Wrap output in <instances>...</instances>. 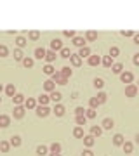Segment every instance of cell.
<instances>
[{
    "mask_svg": "<svg viewBox=\"0 0 139 156\" xmlns=\"http://www.w3.org/2000/svg\"><path fill=\"white\" fill-rule=\"evenodd\" d=\"M120 80H122V83L130 85L134 82V75L130 71H122V73H120Z\"/></svg>",
    "mask_w": 139,
    "mask_h": 156,
    "instance_id": "obj_1",
    "label": "cell"
},
{
    "mask_svg": "<svg viewBox=\"0 0 139 156\" xmlns=\"http://www.w3.org/2000/svg\"><path fill=\"white\" fill-rule=\"evenodd\" d=\"M50 80H52L54 83H59V85H66V83H68V80H66L64 76H63V75H61L59 71H56L54 75H52V78H50Z\"/></svg>",
    "mask_w": 139,
    "mask_h": 156,
    "instance_id": "obj_2",
    "label": "cell"
},
{
    "mask_svg": "<svg viewBox=\"0 0 139 156\" xmlns=\"http://www.w3.org/2000/svg\"><path fill=\"white\" fill-rule=\"evenodd\" d=\"M136 94H137V87H136L134 83H130V85L125 87V95H127V97H136Z\"/></svg>",
    "mask_w": 139,
    "mask_h": 156,
    "instance_id": "obj_3",
    "label": "cell"
},
{
    "mask_svg": "<svg viewBox=\"0 0 139 156\" xmlns=\"http://www.w3.org/2000/svg\"><path fill=\"white\" fill-rule=\"evenodd\" d=\"M87 62H89V66H97V64H101V56L90 54V56L87 57Z\"/></svg>",
    "mask_w": 139,
    "mask_h": 156,
    "instance_id": "obj_4",
    "label": "cell"
},
{
    "mask_svg": "<svg viewBox=\"0 0 139 156\" xmlns=\"http://www.w3.org/2000/svg\"><path fill=\"white\" fill-rule=\"evenodd\" d=\"M35 109H37V115H38V116H42V118L49 116V113H50V109L47 106H37Z\"/></svg>",
    "mask_w": 139,
    "mask_h": 156,
    "instance_id": "obj_5",
    "label": "cell"
},
{
    "mask_svg": "<svg viewBox=\"0 0 139 156\" xmlns=\"http://www.w3.org/2000/svg\"><path fill=\"white\" fill-rule=\"evenodd\" d=\"M24 113H26V109H24V106H16L14 108V118H17V120H21L23 116H24Z\"/></svg>",
    "mask_w": 139,
    "mask_h": 156,
    "instance_id": "obj_6",
    "label": "cell"
},
{
    "mask_svg": "<svg viewBox=\"0 0 139 156\" xmlns=\"http://www.w3.org/2000/svg\"><path fill=\"white\" fill-rule=\"evenodd\" d=\"M63 49V42L59 38H54L52 42H50V50L52 52H56V50H61Z\"/></svg>",
    "mask_w": 139,
    "mask_h": 156,
    "instance_id": "obj_7",
    "label": "cell"
},
{
    "mask_svg": "<svg viewBox=\"0 0 139 156\" xmlns=\"http://www.w3.org/2000/svg\"><path fill=\"white\" fill-rule=\"evenodd\" d=\"M115 127V122H113V120H111V118H104V120H103V130H111V128Z\"/></svg>",
    "mask_w": 139,
    "mask_h": 156,
    "instance_id": "obj_8",
    "label": "cell"
},
{
    "mask_svg": "<svg viewBox=\"0 0 139 156\" xmlns=\"http://www.w3.org/2000/svg\"><path fill=\"white\" fill-rule=\"evenodd\" d=\"M37 108V99L28 97V101H24V109H35Z\"/></svg>",
    "mask_w": 139,
    "mask_h": 156,
    "instance_id": "obj_9",
    "label": "cell"
},
{
    "mask_svg": "<svg viewBox=\"0 0 139 156\" xmlns=\"http://www.w3.org/2000/svg\"><path fill=\"white\" fill-rule=\"evenodd\" d=\"M70 61H71V64H73L75 68L82 66V57L78 56V54H71V57H70Z\"/></svg>",
    "mask_w": 139,
    "mask_h": 156,
    "instance_id": "obj_10",
    "label": "cell"
},
{
    "mask_svg": "<svg viewBox=\"0 0 139 156\" xmlns=\"http://www.w3.org/2000/svg\"><path fill=\"white\" fill-rule=\"evenodd\" d=\"M83 135H85L83 134V127H78L77 125V127L73 128V137L75 139H83Z\"/></svg>",
    "mask_w": 139,
    "mask_h": 156,
    "instance_id": "obj_11",
    "label": "cell"
},
{
    "mask_svg": "<svg viewBox=\"0 0 139 156\" xmlns=\"http://www.w3.org/2000/svg\"><path fill=\"white\" fill-rule=\"evenodd\" d=\"M71 42H73V45H77V47H85V38L83 37H73L71 38Z\"/></svg>",
    "mask_w": 139,
    "mask_h": 156,
    "instance_id": "obj_12",
    "label": "cell"
},
{
    "mask_svg": "<svg viewBox=\"0 0 139 156\" xmlns=\"http://www.w3.org/2000/svg\"><path fill=\"white\" fill-rule=\"evenodd\" d=\"M49 101H50L49 95H42V94H40L38 99H37V104H38V106H47V104H49Z\"/></svg>",
    "mask_w": 139,
    "mask_h": 156,
    "instance_id": "obj_13",
    "label": "cell"
},
{
    "mask_svg": "<svg viewBox=\"0 0 139 156\" xmlns=\"http://www.w3.org/2000/svg\"><path fill=\"white\" fill-rule=\"evenodd\" d=\"M9 123H11V118L7 115H0V128H7Z\"/></svg>",
    "mask_w": 139,
    "mask_h": 156,
    "instance_id": "obj_14",
    "label": "cell"
},
{
    "mask_svg": "<svg viewBox=\"0 0 139 156\" xmlns=\"http://www.w3.org/2000/svg\"><path fill=\"white\" fill-rule=\"evenodd\" d=\"M122 147H123V153H125V154H130V153L134 151V144H132V142H129V140L123 142Z\"/></svg>",
    "mask_w": 139,
    "mask_h": 156,
    "instance_id": "obj_15",
    "label": "cell"
},
{
    "mask_svg": "<svg viewBox=\"0 0 139 156\" xmlns=\"http://www.w3.org/2000/svg\"><path fill=\"white\" fill-rule=\"evenodd\" d=\"M78 56L82 57V59H83V57H89L90 56V47H89V45H85V47H82V49L78 50Z\"/></svg>",
    "mask_w": 139,
    "mask_h": 156,
    "instance_id": "obj_16",
    "label": "cell"
},
{
    "mask_svg": "<svg viewBox=\"0 0 139 156\" xmlns=\"http://www.w3.org/2000/svg\"><path fill=\"white\" fill-rule=\"evenodd\" d=\"M64 111H66V109H64V106H63V104H59V102L54 106V115H56V116H63V115H64Z\"/></svg>",
    "mask_w": 139,
    "mask_h": 156,
    "instance_id": "obj_17",
    "label": "cell"
},
{
    "mask_svg": "<svg viewBox=\"0 0 139 156\" xmlns=\"http://www.w3.org/2000/svg\"><path fill=\"white\" fill-rule=\"evenodd\" d=\"M94 139L96 137H92V135H83V144H85V147H92L94 146Z\"/></svg>",
    "mask_w": 139,
    "mask_h": 156,
    "instance_id": "obj_18",
    "label": "cell"
},
{
    "mask_svg": "<svg viewBox=\"0 0 139 156\" xmlns=\"http://www.w3.org/2000/svg\"><path fill=\"white\" fill-rule=\"evenodd\" d=\"M44 89L47 90V92H54V89H56V83L52 82V80H45V82H44Z\"/></svg>",
    "mask_w": 139,
    "mask_h": 156,
    "instance_id": "obj_19",
    "label": "cell"
},
{
    "mask_svg": "<svg viewBox=\"0 0 139 156\" xmlns=\"http://www.w3.org/2000/svg\"><path fill=\"white\" fill-rule=\"evenodd\" d=\"M5 94L9 95V97H14V95H16V87H14V83L5 85Z\"/></svg>",
    "mask_w": 139,
    "mask_h": 156,
    "instance_id": "obj_20",
    "label": "cell"
},
{
    "mask_svg": "<svg viewBox=\"0 0 139 156\" xmlns=\"http://www.w3.org/2000/svg\"><path fill=\"white\" fill-rule=\"evenodd\" d=\"M12 102H14L16 106H21L23 102H24V95H23V94H16L14 97H12Z\"/></svg>",
    "mask_w": 139,
    "mask_h": 156,
    "instance_id": "obj_21",
    "label": "cell"
},
{
    "mask_svg": "<svg viewBox=\"0 0 139 156\" xmlns=\"http://www.w3.org/2000/svg\"><path fill=\"white\" fill-rule=\"evenodd\" d=\"M45 54H47V50L38 47V49H35V57L37 59H45Z\"/></svg>",
    "mask_w": 139,
    "mask_h": 156,
    "instance_id": "obj_22",
    "label": "cell"
},
{
    "mask_svg": "<svg viewBox=\"0 0 139 156\" xmlns=\"http://www.w3.org/2000/svg\"><path fill=\"white\" fill-rule=\"evenodd\" d=\"M101 64L106 68H111L113 66V59H111L110 56H104V57H101Z\"/></svg>",
    "mask_w": 139,
    "mask_h": 156,
    "instance_id": "obj_23",
    "label": "cell"
},
{
    "mask_svg": "<svg viewBox=\"0 0 139 156\" xmlns=\"http://www.w3.org/2000/svg\"><path fill=\"white\" fill-rule=\"evenodd\" d=\"M42 71H44L45 75H47V76H52V75L56 73V69H54V66H52V64H45Z\"/></svg>",
    "mask_w": 139,
    "mask_h": 156,
    "instance_id": "obj_24",
    "label": "cell"
},
{
    "mask_svg": "<svg viewBox=\"0 0 139 156\" xmlns=\"http://www.w3.org/2000/svg\"><path fill=\"white\" fill-rule=\"evenodd\" d=\"M123 142H125V139H123V135H122V134L113 135V144H115V146H122Z\"/></svg>",
    "mask_w": 139,
    "mask_h": 156,
    "instance_id": "obj_25",
    "label": "cell"
},
{
    "mask_svg": "<svg viewBox=\"0 0 139 156\" xmlns=\"http://www.w3.org/2000/svg\"><path fill=\"white\" fill-rule=\"evenodd\" d=\"M101 134H103V128L97 127V125H94V127L90 128V135H92V137H99Z\"/></svg>",
    "mask_w": 139,
    "mask_h": 156,
    "instance_id": "obj_26",
    "label": "cell"
},
{
    "mask_svg": "<svg viewBox=\"0 0 139 156\" xmlns=\"http://www.w3.org/2000/svg\"><path fill=\"white\" fill-rule=\"evenodd\" d=\"M118 54H120V49H118V47H115V45H111V47H110V54H108V56H110L111 59H115Z\"/></svg>",
    "mask_w": 139,
    "mask_h": 156,
    "instance_id": "obj_27",
    "label": "cell"
},
{
    "mask_svg": "<svg viewBox=\"0 0 139 156\" xmlns=\"http://www.w3.org/2000/svg\"><path fill=\"white\" fill-rule=\"evenodd\" d=\"M75 122H77L78 127H83L87 123V118H85V115H80V116H75Z\"/></svg>",
    "mask_w": 139,
    "mask_h": 156,
    "instance_id": "obj_28",
    "label": "cell"
},
{
    "mask_svg": "<svg viewBox=\"0 0 139 156\" xmlns=\"http://www.w3.org/2000/svg\"><path fill=\"white\" fill-rule=\"evenodd\" d=\"M85 40H89V42L97 40V31H87V33H85Z\"/></svg>",
    "mask_w": 139,
    "mask_h": 156,
    "instance_id": "obj_29",
    "label": "cell"
},
{
    "mask_svg": "<svg viewBox=\"0 0 139 156\" xmlns=\"http://www.w3.org/2000/svg\"><path fill=\"white\" fill-rule=\"evenodd\" d=\"M111 71H113V73H118V75H120V73L123 71V66L120 64V62H113V66H111Z\"/></svg>",
    "mask_w": 139,
    "mask_h": 156,
    "instance_id": "obj_30",
    "label": "cell"
},
{
    "mask_svg": "<svg viewBox=\"0 0 139 156\" xmlns=\"http://www.w3.org/2000/svg\"><path fill=\"white\" fill-rule=\"evenodd\" d=\"M45 61H47V64H50L52 61H56V52H52V50H49V52L45 54Z\"/></svg>",
    "mask_w": 139,
    "mask_h": 156,
    "instance_id": "obj_31",
    "label": "cell"
},
{
    "mask_svg": "<svg viewBox=\"0 0 139 156\" xmlns=\"http://www.w3.org/2000/svg\"><path fill=\"white\" fill-rule=\"evenodd\" d=\"M9 142H11V146L17 147V146H21V137H19V135H12V139L9 140Z\"/></svg>",
    "mask_w": 139,
    "mask_h": 156,
    "instance_id": "obj_32",
    "label": "cell"
},
{
    "mask_svg": "<svg viewBox=\"0 0 139 156\" xmlns=\"http://www.w3.org/2000/svg\"><path fill=\"white\" fill-rule=\"evenodd\" d=\"M12 56H14V59H16V61H23V59H24L21 49H14V54H12Z\"/></svg>",
    "mask_w": 139,
    "mask_h": 156,
    "instance_id": "obj_33",
    "label": "cell"
},
{
    "mask_svg": "<svg viewBox=\"0 0 139 156\" xmlns=\"http://www.w3.org/2000/svg\"><path fill=\"white\" fill-rule=\"evenodd\" d=\"M59 73H61V75H63V76H64V78H66V80H68V78H70V76H71V68H68V66H64V68H63V69H61V71H59Z\"/></svg>",
    "mask_w": 139,
    "mask_h": 156,
    "instance_id": "obj_34",
    "label": "cell"
},
{
    "mask_svg": "<svg viewBox=\"0 0 139 156\" xmlns=\"http://www.w3.org/2000/svg\"><path fill=\"white\" fill-rule=\"evenodd\" d=\"M47 151H49V149H47V146L42 144V146L37 147V154H38V156H47Z\"/></svg>",
    "mask_w": 139,
    "mask_h": 156,
    "instance_id": "obj_35",
    "label": "cell"
},
{
    "mask_svg": "<svg viewBox=\"0 0 139 156\" xmlns=\"http://www.w3.org/2000/svg\"><path fill=\"white\" fill-rule=\"evenodd\" d=\"M16 45H17V49H23V47L26 45V38H24V37H17V38H16Z\"/></svg>",
    "mask_w": 139,
    "mask_h": 156,
    "instance_id": "obj_36",
    "label": "cell"
},
{
    "mask_svg": "<svg viewBox=\"0 0 139 156\" xmlns=\"http://www.w3.org/2000/svg\"><path fill=\"white\" fill-rule=\"evenodd\" d=\"M9 149H11V142H5V140H2V142H0V151H2V153H7Z\"/></svg>",
    "mask_w": 139,
    "mask_h": 156,
    "instance_id": "obj_37",
    "label": "cell"
},
{
    "mask_svg": "<svg viewBox=\"0 0 139 156\" xmlns=\"http://www.w3.org/2000/svg\"><path fill=\"white\" fill-rule=\"evenodd\" d=\"M94 87L97 90H101L103 87H104V80H103V78H96V80H94Z\"/></svg>",
    "mask_w": 139,
    "mask_h": 156,
    "instance_id": "obj_38",
    "label": "cell"
},
{
    "mask_svg": "<svg viewBox=\"0 0 139 156\" xmlns=\"http://www.w3.org/2000/svg\"><path fill=\"white\" fill-rule=\"evenodd\" d=\"M49 149H50V153H59V151H61V144H59V142H52Z\"/></svg>",
    "mask_w": 139,
    "mask_h": 156,
    "instance_id": "obj_39",
    "label": "cell"
},
{
    "mask_svg": "<svg viewBox=\"0 0 139 156\" xmlns=\"http://www.w3.org/2000/svg\"><path fill=\"white\" fill-rule=\"evenodd\" d=\"M33 64H35V61L30 59V57H24V59H23V66L24 68H33Z\"/></svg>",
    "mask_w": 139,
    "mask_h": 156,
    "instance_id": "obj_40",
    "label": "cell"
},
{
    "mask_svg": "<svg viewBox=\"0 0 139 156\" xmlns=\"http://www.w3.org/2000/svg\"><path fill=\"white\" fill-rule=\"evenodd\" d=\"M61 97H63L61 92H56V90L50 92V101H56V102H57V101H61Z\"/></svg>",
    "mask_w": 139,
    "mask_h": 156,
    "instance_id": "obj_41",
    "label": "cell"
},
{
    "mask_svg": "<svg viewBox=\"0 0 139 156\" xmlns=\"http://www.w3.org/2000/svg\"><path fill=\"white\" fill-rule=\"evenodd\" d=\"M59 52H61V57H64V59H66V57H71V52H70V49H68V47H63Z\"/></svg>",
    "mask_w": 139,
    "mask_h": 156,
    "instance_id": "obj_42",
    "label": "cell"
},
{
    "mask_svg": "<svg viewBox=\"0 0 139 156\" xmlns=\"http://www.w3.org/2000/svg\"><path fill=\"white\" fill-rule=\"evenodd\" d=\"M96 115H97V113H96V109H92V108H89V109L85 111V118H90V120L96 118Z\"/></svg>",
    "mask_w": 139,
    "mask_h": 156,
    "instance_id": "obj_43",
    "label": "cell"
},
{
    "mask_svg": "<svg viewBox=\"0 0 139 156\" xmlns=\"http://www.w3.org/2000/svg\"><path fill=\"white\" fill-rule=\"evenodd\" d=\"M28 38L30 40H38L40 38V31H30V33H28Z\"/></svg>",
    "mask_w": 139,
    "mask_h": 156,
    "instance_id": "obj_44",
    "label": "cell"
},
{
    "mask_svg": "<svg viewBox=\"0 0 139 156\" xmlns=\"http://www.w3.org/2000/svg\"><path fill=\"white\" fill-rule=\"evenodd\" d=\"M9 56V49L5 45H0V57H7Z\"/></svg>",
    "mask_w": 139,
    "mask_h": 156,
    "instance_id": "obj_45",
    "label": "cell"
},
{
    "mask_svg": "<svg viewBox=\"0 0 139 156\" xmlns=\"http://www.w3.org/2000/svg\"><path fill=\"white\" fill-rule=\"evenodd\" d=\"M96 99H97V102H99V104H104V102H106V94H104V92H99Z\"/></svg>",
    "mask_w": 139,
    "mask_h": 156,
    "instance_id": "obj_46",
    "label": "cell"
},
{
    "mask_svg": "<svg viewBox=\"0 0 139 156\" xmlns=\"http://www.w3.org/2000/svg\"><path fill=\"white\" fill-rule=\"evenodd\" d=\"M97 106H99V102H97V99H96V97H90V99H89V108L96 109Z\"/></svg>",
    "mask_w": 139,
    "mask_h": 156,
    "instance_id": "obj_47",
    "label": "cell"
},
{
    "mask_svg": "<svg viewBox=\"0 0 139 156\" xmlns=\"http://www.w3.org/2000/svg\"><path fill=\"white\" fill-rule=\"evenodd\" d=\"M63 35H64L66 38H73V37H77V35H75V31H73V30H64V31H63Z\"/></svg>",
    "mask_w": 139,
    "mask_h": 156,
    "instance_id": "obj_48",
    "label": "cell"
},
{
    "mask_svg": "<svg viewBox=\"0 0 139 156\" xmlns=\"http://www.w3.org/2000/svg\"><path fill=\"white\" fill-rule=\"evenodd\" d=\"M120 33H122V37H134V31H130V30H123Z\"/></svg>",
    "mask_w": 139,
    "mask_h": 156,
    "instance_id": "obj_49",
    "label": "cell"
},
{
    "mask_svg": "<svg viewBox=\"0 0 139 156\" xmlns=\"http://www.w3.org/2000/svg\"><path fill=\"white\" fill-rule=\"evenodd\" d=\"M132 62L136 64V66H139V52H137V54H134V57H132Z\"/></svg>",
    "mask_w": 139,
    "mask_h": 156,
    "instance_id": "obj_50",
    "label": "cell"
},
{
    "mask_svg": "<svg viewBox=\"0 0 139 156\" xmlns=\"http://www.w3.org/2000/svg\"><path fill=\"white\" fill-rule=\"evenodd\" d=\"M75 115H77V116H80V115H85L83 108H77V109H75Z\"/></svg>",
    "mask_w": 139,
    "mask_h": 156,
    "instance_id": "obj_51",
    "label": "cell"
},
{
    "mask_svg": "<svg viewBox=\"0 0 139 156\" xmlns=\"http://www.w3.org/2000/svg\"><path fill=\"white\" fill-rule=\"evenodd\" d=\"M82 156H94V153H92L90 149H85V151H83V154H82Z\"/></svg>",
    "mask_w": 139,
    "mask_h": 156,
    "instance_id": "obj_52",
    "label": "cell"
},
{
    "mask_svg": "<svg viewBox=\"0 0 139 156\" xmlns=\"http://www.w3.org/2000/svg\"><path fill=\"white\" fill-rule=\"evenodd\" d=\"M134 42L139 45V33H137V35H134Z\"/></svg>",
    "mask_w": 139,
    "mask_h": 156,
    "instance_id": "obj_53",
    "label": "cell"
},
{
    "mask_svg": "<svg viewBox=\"0 0 139 156\" xmlns=\"http://www.w3.org/2000/svg\"><path fill=\"white\" fill-rule=\"evenodd\" d=\"M49 156H61V154H59V153H50Z\"/></svg>",
    "mask_w": 139,
    "mask_h": 156,
    "instance_id": "obj_54",
    "label": "cell"
},
{
    "mask_svg": "<svg viewBox=\"0 0 139 156\" xmlns=\"http://www.w3.org/2000/svg\"><path fill=\"white\" fill-rule=\"evenodd\" d=\"M136 142H139V134H137V135H136Z\"/></svg>",
    "mask_w": 139,
    "mask_h": 156,
    "instance_id": "obj_55",
    "label": "cell"
},
{
    "mask_svg": "<svg viewBox=\"0 0 139 156\" xmlns=\"http://www.w3.org/2000/svg\"><path fill=\"white\" fill-rule=\"evenodd\" d=\"M136 87H137V90H139V82H137V85H136Z\"/></svg>",
    "mask_w": 139,
    "mask_h": 156,
    "instance_id": "obj_56",
    "label": "cell"
},
{
    "mask_svg": "<svg viewBox=\"0 0 139 156\" xmlns=\"http://www.w3.org/2000/svg\"><path fill=\"white\" fill-rule=\"evenodd\" d=\"M2 89H4V87H2V85H0V92H2Z\"/></svg>",
    "mask_w": 139,
    "mask_h": 156,
    "instance_id": "obj_57",
    "label": "cell"
},
{
    "mask_svg": "<svg viewBox=\"0 0 139 156\" xmlns=\"http://www.w3.org/2000/svg\"><path fill=\"white\" fill-rule=\"evenodd\" d=\"M0 102H2V97H0Z\"/></svg>",
    "mask_w": 139,
    "mask_h": 156,
    "instance_id": "obj_58",
    "label": "cell"
}]
</instances>
